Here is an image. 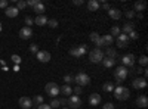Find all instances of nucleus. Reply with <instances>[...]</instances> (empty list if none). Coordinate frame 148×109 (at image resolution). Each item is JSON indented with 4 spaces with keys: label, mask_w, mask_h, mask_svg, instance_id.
I'll return each instance as SVG.
<instances>
[{
    "label": "nucleus",
    "mask_w": 148,
    "mask_h": 109,
    "mask_svg": "<svg viewBox=\"0 0 148 109\" xmlns=\"http://www.w3.org/2000/svg\"><path fill=\"white\" fill-rule=\"evenodd\" d=\"M104 109H116V108H114V105H113V103H110V102H108V103H105V105H104Z\"/></svg>",
    "instance_id": "c03bdc74"
},
{
    "label": "nucleus",
    "mask_w": 148,
    "mask_h": 109,
    "mask_svg": "<svg viewBox=\"0 0 148 109\" xmlns=\"http://www.w3.org/2000/svg\"><path fill=\"white\" fill-rule=\"evenodd\" d=\"M147 64H148V58L144 55V56H141L139 58V65H142V66H147Z\"/></svg>",
    "instance_id": "473e14b6"
},
{
    "label": "nucleus",
    "mask_w": 148,
    "mask_h": 109,
    "mask_svg": "<svg viewBox=\"0 0 148 109\" xmlns=\"http://www.w3.org/2000/svg\"><path fill=\"white\" fill-rule=\"evenodd\" d=\"M108 15H110V18H113V19H120L121 18V10L117 9V7H111L108 10Z\"/></svg>",
    "instance_id": "f3484780"
},
{
    "label": "nucleus",
    "mask_w": 148,
    "mask_h": 109,
    "mask_svg": "<svg viewBox=\"0 0 148 109\" xmlns=\"http://www.w3.org/2000/svg\"><path fill=\"white\" fill-rule=\"evenodd\" d=\"M132 86H133V89H136V90L145 89L147 87V80L145 78H135L133 83H132Z\"/></svg>",
    "instance_id": "f8f14e48"
},
{
    "label": "nucleus",
    "mask_w": 148,
    "mask_h": 109,
    "mask_svg": "<svg viewBox=\"0 0 148 109\" xmlns=\"http://www.w3.org/2000/svg\"><path fill=\"white\" fill-rule=\"evenodd\" d=\"M36 55H37V60L42 64H47L49 60H51V53L46 52V50H39Z\"/></svg>",
    "instance_id": "6e6552de"
},
{
    "label": "nucleus",
    "mask_w": 148,
    "mask_h": 109,
    "mask_svg": "<svg viewBox=\"0 0 148 109\" xmlns=\"http://www.w3.org/2000/svg\"><path fill=\"white\" fill-rule=\"evenodd\" d=\"M74 81L77 83L79 87H83V86H88L90 83V77L88 74H84V72H79V74L74 77Z\"/></svg>",
    "instance_id": "39448f33"
},
{
    "label": "nucleus",
    "mask_w": 148,
    "mask_h": 109,
    "mask_svg": "<svg viewBox=\"0 0 148 109\" xmlns=\"http://www.w3.org/2000/svg\"><path fill=\"white\" fill-rule=\"evenodd\" d=\"M59 103L61 105H68V99H59Z\"/></svg>",
    "instance_id": "de8ad7c7"
},
{
    "label": "nucleus",
    "mask_w": 148,
    "mask_h": 109,
    "mask_svg": "<svg viewBox=\"0 0 148 109\" xmlns=\"http://www.w3.org/2000/svg\"><path fill=\"white\" fill-rule=\"evenodd\" d=\"M120 31H123L121 34H126V35H127V34H130L132 31H135V24H133V22H126Z\"/></svg>",
    "instance_id": "dca6fc26"
},
{
    "label": "nucleus",
    "mask_w": 148,
    "mask_h": 109,
    "mask_svg": "<svg viewBox=\"0 0 148 109\" xmlns=\"http://www.w3.org/2000/svg\"><path fill=\"white\" fill-rule=\"evenodd\" d=\"M34 24H37V25H40V27L47 25V18H46L45 15H39V16L34 19Z\"/></svg>",
    "instance_id": "4be33fe9"
},
{
    "label": "nucleus",
    "mask_w": 148,
    "mask_h": 109,
    "mask_svg": "<svg viewBox=\"0 0 148 109\" xmlns=\"http://www.w3.org/2000/svg\"><path fill=\"white\" fill-rule=\"evenodd\" d=\"M125 14H126V16H127V18H133L135 15H136V14H135V10H126Z\"/></svg>",
    "instance_id": "a19ab883"
},
{
    "label": "nucleus",
    "mask_w": 148,
    "mask_h": 109,
    "mask_svg": "<svg viewBox=\"0 0 148 109\" xmlns=\"http://www.w3.org/2000/svg\"><path fill=\"white\" fill-rule=\"evenodd\" d=\"M86 52H88V46L82 44V46H77V47H73V49L70 50V55L74 56V58H80V56H83Z\"/></svg>",
    "instance_id": "423d86ee"
},
{
    "label": "nucleus",
    "mask_w": 148,
    "mask_h": 109,
    "mask_svg": "<svg viewBox=\"0 0 148 109\" xmlns=\"http://www.w3.org/2000/svg\"><path fill=\"white\" fill-rule=\"evenodd\" d=\"M129 37L126 34H119L117 35V46L119 47H127V44H129Z\"/></svg>",
    "instance_id": "9b49d317"
},
{
    "label": "nucleus",
    "mask_w": 148,
    "mask_h": 109,
    "mask_svg": "<svg viewBox=\"0 0 148 109\" xmlns=\"http://www.w3.org/2000/svg\"><path fill=\"white\" fill-rule=\"evenodd\" d=\"M135 60H136V59H135V56L132 55V53H129V55H125V56H123L121 58V62H123V66H133L135 65Z\"/></svg>",
    "instance_id": "1a4fd4ad"
},
{
    "label": "nucleus",
    "mask_w": 148,
    "mask_h": 109,
    "mask_svg": "<svg viewBox=\"0 0 148 109\" xmlns=\"http://www.w3.org/2000/svg\"><path fill=\"white\" fill-rule=\"evenodd\" d=\"M30 52H31V53H37V52H39V47H37V44H31V46H30Z\"/></svg>",
    "instance_id": "4c0bfd02"
},
{
    "label": "nucleus",
    "mask_w": 148,
    "mask_h": 109,
    "mask_svg": "<svg viewBox=\"0 0 148 109\" xmlns=\"http://www.w3.org/2000/svg\"><path fill=\"white\" fill-rule=\"evenodd\" d=\"M47 25L51 28H56L58 27V21L56 19H47Z\"/></svg>",
    "instance_id": "2f4dec72"
},
{
    "label": "nucleus",
    "mask_w": 148,
    "mask_h": 109,
    "mask_svg": "<svg viewBox=\"0 0 148 109\" xmlns=\"http://www.w3.org/2000/svg\"><path fill=\"white\" fill-rule=\"evenodd\" d=\"M25 6H27V3L24 2V0H18V2H16V6H15V7H16L18 10H22V9L25 7Z\"/></svg>",
    "instance_id": "c756f323"
},
{
    "label": "nucleus",
    "mask_w": 148,
    "mask_h": 109,
    "mask_svg": "<svg viewBox=\"0 0 148 109\" xmlns=\"http://www.w3.org/2000/svg\"><path fill=\"white\" fill-rule=\"evenodd\" d=\"M102 64H104V66H105V68H111V66H114V64H116V59H111V58L104 56V59H102Z\"/></svg>",
    "instance_id": "b1692460"
},
{
    "label": "nucleus",
    "mask_w": 148,
    "mask_h": 109,
    "mask_svg": "<svg viewBox=\"0 0 148 109\" xmlns=\"http://www.w3.org/2000/svg\"><path fill=\"white\" fill-rule=\"evenodd\" d=\"M31 103H33V106H39V105H42L43 103V96H34V97L31 99Z\"/></svg>",
    "instance_id": "bb28decb"
},
{
    "label": "nucleus",
    "mask_w": 148,
    "mask_h": 109,
    "mask_svg": "<svg viewBox=\"0 0 148 109\" xmlns=\"http://www.w3.org/2000/svg\"><path fill=\"white\" fill-rule=\"evenodd\" d=\"M59 93H62V94L68 96V94H71V93H73V89L68 86V84H64L62 87H59Z\"/></svg>",
    "instance_id": "a878e982"
},
{
    "label": "nucleus",
    "mask_w": 148,
    "mask_h": 109,
    "mask_svg": "<svg viewBox=\"0 0 148 109\" xmlns=\"http://www.w3.org/2000/svg\"><path fill=\"white\" fill-rule=\"evenodd\" d=\"M114 96H116V99L117 100H127L129 97H130V91H129V89L127 87H123V86H119V87H116L114 90Z\"/></svg>",
    "instance_id": "f257e3e1"
},
{
    "label": "nucleus",
    "mask_w": 148,
    "mask_h": 109,
    "mask_svg": "<svg viewBox=\"0 0 148 109\" xmlns=\"http://www.w3.org/2000/svg\"><path fill=\"white\" fill-rule=\"evenodd\" d=\"M107 58L116 59V58H117V52H116L114 49H111V47H108V49H107Z\"/></svg>",
    "instance_id": "c85d7f7f"
},
{
    "label": "nucleus",
    "mask_w": 148,
    "mask_h": 109,
    "mask_svg": "<svg viewBox=\"0 0 148 109\" xmlns=\"http://www.w3.org/2000/svg\"><path fill=\"white\" fill-rule=\"evenodd\" d=\"M62 109H70V108H68V106H65V108H62Z\"/></svg>",
    "instance_id": "8fccbe9b"
},
{
    "label": "nucleus",
    "mask_w": 148,
    "mask_h": 109,
    "mask_svg": "<svg viewBox=\"0 0 148 109\" xmlns=\"http://www.w3.org/2000/svg\"><path fill=\"white\" fill-rule=\"evenodd\" d=\"M27 3V6H30V7H34L37 3H39V0H28V2H25Z\"/></svg>",
    "instance_id": "e433bc0d"
},
{
    "label": "nucleus",
    "mask_w": 148,
    "mask_h": 109,
    "mask_svg": "<svg viewBox=\"0 0 148 109\" xmlns=\"http://www.w3.org/2000/svg\"><path fill=\"white\" fill-rule=\"evenodd\" d=\"M102 89H104V91H107V93H111V91L114 90V84H113V83H104Z\"/></svg>",
    "instance_id": "cd10ccee"
},
{
    "label": "nucleus",
    "mask_w": 148,
    "mask_h": 109,
    "mask_svg": "<svg viewBox=\"0 0 148 109\" xmlns=\"http://www.w3.org/2000/svg\"><path fill=\"white\" fill-rule=\"evenodd\" d=\"M90 40L98 46V49H99V47H102V43H101V35L99 34H98V32H90Z\"/></svg>",
    "instance_id": "a211bd4d"
},
{
    "label": "nucleus",
    "mask_w": 148,
    "mask_h": 109,
    "mask_svg": "<svg viewBox=\"0 0 148 109\" xmlns=\"http://www.w3.org/2000/svg\"><path fill=\"white\" fill-rule=\"evenodd\" d=\"M31 35H33V30H31L30 27H22V28L19 30V37H21L22 40H28Z\"/></svg>",
    "instance_id": "9d476101"
},
{
    "label": "nucleus",
    "mask_w": 148,
    "mask_h": 109,
    "mask_svg": "<svg viewBox=\"0 0 148 109\" xmlns=\"http://www.w3.org/2000/svg\"><path fill=\"white\" fill-rule=\"evenodd\" d=\"M5 14H6L8 18H16L18 14H19V10H18L15 6H8V7L5 9Z\"/></svg>",
    "instance_id": "ddd939ff"
},
{
    "label": "nucleus",
    "mask_w": 148,
    "mask_h": 109,
    "mask_svg": "<svg viewBox=\"0 0 148 109\" xmlns=\"http://www.w3.org/2000/svg\"><path fill=\"white\" fill-rule=\"evenodd\" d=\"M101 43H102V46H111L114 43V37H111L110 34L102 35V37H101Z\"/></svg>",
    "instance_id": "6ab92c4d"
},
{
    "label": "nucleus",
    "mask_w": 148,
    "mask_h": 109,
    "mask_svg": "<svg viewBox=\"0 0 148 109\" xmlns=\"http://www.w3.org/2000/svg\"><path fill=\"white\" fill-rule=\"evenodd\" d=\"M10 59L14 60V62H15L16 65H18V64H21V58H19L18 55H12V56H10Z\"/></svg>",
    "instance_id": "f704fd0d"
},
{
    "label": "nucleus",
    "mask_w": 148,
    "mask_h": 109,
    "mask_svg": "<svg viewBox=\"0 0 148 109\" xmlns=\"http://www.w3.org/2000/svg\"><path fill=\"white\" fill-rule=\"evenodd\" d=\"M88 9L90 12H96L98 9H99V2H98V0H89L88 2Z\"/></svg>",
    "instance_id": "412c9836"
},
{
    "label": "nucleus",
    "mask_w": 148,
    "mask_h": 109,
    "mask_svg": "<svg viewBox=\"0 0 148 109\" xmlns=\"http://www.w3.org/2000/svg\"><path fill=\"white\" fill-rule=\"evenodd\" d=\"M102 7H104V10H110V9H111V6H110L108 3H104V5H102Z\"/></svg>",
    "instance_id": "09e8293b"
},
{
    "label": "nucleus",
    "mask_w": 148,
    "mask_h": 109,
    "mask_svg": "<svg viewBox=\"0 0 148 109\" xmlns=\"http://www.w3.org/2000/svg\"><path fill=\"white\" fill-rule=\"evenodd\" d=\"M89 103L90 106H98L101 103V94H98V93H92L89 96Z\"/></svg>",
    "instance_id": "2eb2a0df"
},
{
    "label": "nucleus",
    "mask_w": 148,
    "mask_h": 109,
    "mask_svg": "<svg viewBox=\"0 0 148 109\" xmlns=\"http://www.w3.org/2000/svg\"><path fill=\"white\" fill-rule=\"evenodd\" d=\"M73 93H76V96H77V94H82V87H79V86H77L76 89L73 90Z\"/></svg>",
    "instance_id": "a18cd8bd"
},
{
    "label": "nucleus",
    "mask_w": 148,
    "mask_h": 109,
    "mask_svg": "<svg viewBox=\"0 0 148 109\" xmlns=\"http://www.w3.org/2000/svg\"><path fill=\"white\" fill-rule=\"evenodd\" d=\"M33 10L36 12V14H39V15H43V12H45V5L42 3V2H39L34 7H33Z\"/></svg>",
    "instance_id": "393cba45"
},
{
    "label": "nucleus",
    "mask_w": 148,
    "mask_h": 109,
    "mask_svg": "<svg viewBox=\"0 0 148 109\" xmlns=\"http://www.w3.org/2000/svg\"><path fill=\"white\" fill-rule=\"evenodd\" d=\"M119 34H121V31H120V28L119 27H113L111 28V37H114V35H119Z\"/></svg>",
    "instance_id": "7c9ffc66"
},
{
    "label": "nucleus",
    "mask_w": 148,
    "mask_h": 109,
    "mask_svg": "<svg viewBox=\"0 0 148 109\" xmlns=\"http://www.w3.org/2000/svg\"><path fill=\"white\" fill-rule=\"evenodd\" d=\"M37 109H52L49 105H46V103H42V105H39L37 106Z\"/></svg>",
    "instance_id": "37998d69"
},
{
    "label": "nucleus",
    "mask_w": 148,
    "mask_h": 109,
    "mask_svg": "<svg viewBox=\"0 0 148 109\" xmlns=\"http://www.w3.org/2000/svg\"><path fill=\"white\" fill-rule=\"evenodd\" d=\"M127 37H129V40H136V39L139 37V34H138L136 31H132L130 34H127Z\"/></svg>",
    "instance_id": "72a5a7b5"
},
{
    "label": "nucleus",
    "mask_w": 148,
    "mask_h": 109,
    "mask_svg": "<svg viewBox=\"0 0 148 109\" xmlns=\"http://www.w3.org/2000/svg\"><path fill=\"white\" fill-rule=\"evenodd\" d=\"M8 7V2L6 0H0V9H6Z\"/></svg>",
    "instance_id": "79ce46f5"
},
{
    "label": "nucleus",
    "mask_w": 148,
    "mask_h": 109,
    "mask_svg": "<svg viewBox=\"0 0 148 109\" xmlns=\"http://www.w3.org/2000/svg\"><path fill=\"white\" fill-rule=\"evenodd\" d=\"M33 18L31 16H25V24H27V27H30V25H33Z\"/></svg>",
    "instance_id": "ea45409f"
},
{
    "label": "nucleus",
    "mask_w": 148,
    "mask_h": 109,
    "mask_svg": "<svg viewBox=\"0 0 148 109\" xmlns=\"http://www.w3.org/2000/svg\"><path fill=\"white\" fill-rule=\"evenodd\" d=\"M136 105H138L139 108H147V106H148V97H147L145 94L139 96V97L136 99Z\"/></svg>",
    "instance_id": "aec40b11"
},
{
    "label": "nucleus",
    "mask_w": 148,
    "mask_h": 109,
    "mask_svg": "<svg viewBox=\"0 0 148 109\" xmlns=\"http://www.w3.org/2000/svg\"><path fill=\"white\" fill-rule=\"evenodd\" d=\"M68 106H70V109H79L82 106V99L76 94L70 96L68 97Z\"/></svg>",
    "instance_id": "0eeeda50"
},
{
    "label": "nucleus",
    "mask_w": 148,
    "mask_h": 109,
    "mask_svg": "<svg viewBox=\"0 0 148 109\" xmlns=\"http://www.w3.org/2000/svg\"><path fill=\"white\" fill-rule=\"evenodd\" d=\"M89 59H90V62L92 64H99V62H102V59H104V53H102V50L101 49H93L90 53H89Z\"/></svg>",
    "instance_id": "20e7f679"
},
{
    "label": "nucleus",
    "mask_w": 148,
    "mask_h": 109,
    "mask_svg": "<svg viewBox=\"0 0 148 109\" xmlns=\"http://www.w3.org/2000/svg\"><path fill=\"white\" fill-rule=\"evenodd\" d=\"M45 91L47 93V96H51V97H56V96L59 94V86L56 83H47L46 87H45Z\"/></svg>",
    "instance_id": "7ed1b4c3"
},
{
    "label": "nucleus",
    "mask_w": 148,
    "mask_h": 109,
    "mask_svg": "<svg viewBox=\"0 0 148 109\" xmlns=\"http://www.w3.org/2000/svg\"><path fill=\"white\" fill-rule=\"evenodd\" d=\"M127 75H129V71H127L126 66H123V65L121 66H117L116 71H114V77H116V80H117L119 84L125 81L127 78Z\"/></svg>",
    "instance_id": "f03ea898"
},
{
    "label": "nucleus",
    "mask_w": 148,
    "mask_h": 109,
    "mask_svg": "<svg viewBox=\"0 0 148 109\" xmlns=\"http://www.w3.org/2000/svg\"><path fill=\"white\" fill-rule=\"evenodd\" d=\"M74 5H76V6H82L83 5V0H74Z\"/></svg>",
    "instance_id": "49530a36"
},
{
    "label": "nucleus",
    "mask_w": 148,
    "mask_h": 109,
    "mask_svg": "<svg viewBox=\"0 0 148 109\" xmlns=\"http://www.w3.org/2000/svg\"><path fill=\"white\" fill-rule=\"evenodd\" d=\"M59 105H61V103H59V99H53V100H52V103L49 105V106H51V108L53 109V108H58Z\"/></svg>",
    "instance_id": "c9c22d12"
},
{
    "label": "nucleus",
    "mask_w": 148,
    "mask_h": 109,
    "mask_svg": "<svg viewBox=\"0 0 148 109\" xmlns=\"http://www.w3.org/2000/svg\"><path fill=\"white\" fill-rule=\"evenodd\" d=\"M145 7H147V3L144 2V0L135 2V12H142V10H145Z\"/></svg>",
    "instance_id": "5701e85b"
},
{
    "label": "nucleus",
    "mask_w": 148,
    "mask_h": 109,
    "mask_svg": "<svg viewBox=\"0 0 148 109\" xmlns=\"http://www.w3.org/2000/svg\"><path fill=\"white\" fill-rule=\"evenodd\" d=\"M18 103H19V106H21L22 109H31V106H33L31 99H30V97H27V96H24V97H21Z\"/></svg>",
    "instance_id": "4468645a"
},
{
    "label": "nucleus",
    "mask_w": 148,
    "mask_h": 109,
    "mask_svg": "<svg viewBox=\"0 0 148 109\" xmlns=\"http://www.w3.org/2000/svg\"><path fill=\"white\" fill-rule=\"evenodd\" d=\"M64 81H65V83L68 84V86H70V83H73V81H74V78H73L71 75H65V77H64Z\"/></svg>",
    "instance_id": "58836bf2"
}]
</instances>
